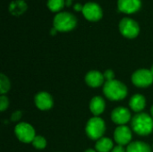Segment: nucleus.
<instances>
[{
	"mask_svg": "<svg viewBox=\"0 0 153 152\" xmlns=\"http://www.w3.org/2000/svg\"><path fill=\"white\" fill-rule=\"evenodd\" d=\"M132 129L139 135H148L153 131V118L146 113H139L132 119Z\"/></svg>",
	"mask_w": 153,
	"mask_h": 152,
	"instance_id": "1",
	"label": "nucleus"
},
{
	"mask_svg": "<svg viewBox=\"0 0 153 152\" xmlns=\"http://www.w3.org/2000/svg\"><path fill=\"white\" fill-rule=\"evenodd\" d=\"M103 92L108 99L117 101L124 99L127 96V88L124 83L114 79L105 82Z\"/></svg>",
	"mask_w": 153,
	"mask_h": 152,
	"instance_id": "2",
	"label": "nucleus"
},
{
	"mask_svg": "<svg viewBox=\"0 0 153 152\" xmlns=\"http://www.w3.org/2000/svg\"><path fill=\"white\" fill-rule=\"evenodd\" d=\"M76 24H77V20L75 16L66 12L58 13L55 16L53 21L54 28L57 31H61V32H66L74 30Z\"/></svg>",
	"mask_w": 153,
	"mask_h": 152,
	"instance_id": "3",
	"label": "nucleus"
},
{
	"mask_svg": "<svg viewBox=\"0 0 153 152\" xmlns=\"http://www.w3.org/2000/svg\"><path fill=\"white\" fill-rule=\"evenodd\" d=\"M106 131V125L103 119L99 116L91 118L85 128L86 134L91 140H100L103 137Z\"/></svg>",
	"mask_w": 153,
	"mask_h": 152,
	"instance_id": "4",
	"label": "nucleus"
},
{
	"mask_svg": "<svg viewBox=\"0 0 153 152\" xmlns=\"http://www.w3.org/2000/svg\"><path fill=\"white\" fill-rule=\"evenodd\" d=\"M120 33L127 39H134L139 35V24L131 18H124L119 22Z\"/></svg>",
	"mask_w": 153,
	"mask_h": 152,
	"instance_id": "5",
	"label": "nucleus"
},
{
	"mask_svg": "<svg viewBox=\"0 0 153 152\" xmlns=\"http://www.w3.org/2000/svg\"><path fill=\"white\" fill-rule=\"evenodd\" d=\"M14 133L17 136V138L24 143H29L32 142L34 138L36 137L35 135V130L34 128L27 124V123H19L14 129Z\"/></svg>",
	"mask_w": 153,
	"mask_h": 152,
	"instance_id": "6",
	"label": "nucleus"
},
{
	"mask_svg": "<svg viewBox=\"0 0 153 152\" xmlns=\"http://www.w3.org/2000/svg\"><path fill=\"white\" fill-rule=\"evenodd\" d=\"M133 83L139 88L149 87L153 82V74L151 70L148 69H139L135 71L132 75Z\"/></svg>",
	"mask_w": 153,
	"mask_h": 152,
	"instance_id": "7",
	"label": "nucleus"
},
{
	"mask_svg": "<svg viewBox=\"0 0 153 152\" xmlns=\"http://www.w3.org/2000/svg\"><path fill=\"white\" fill-rule=\"evenodd\" d=\"M83 16L90 22H97L102 18V9L101 7L94 2H89L83 5L82 9Z\"/></svg>",
	"mask_w": 153,
	"mask_h": 152,
	"instance_id": "8",
	"label": "nucleus"
},
{
	"mask_svg": "<svg viewBox=\"0 0 153 152\" xmlns=\"http://www.w3.org/2000/svg\"><path fill=\"white\" fill-rule=\"evenodd\" d=\"M35 101V105L36 107L39 109V110H49L50 108H52L54 101L52 99V96L46 92V91H41L39 92L34 99Z\"/></svg>",
	"mask_w": 153,
	"mask_h": 152,
	"instance_id": "9",
	"label": "nucleus"
},
{
	"mask_svg": "<svg viewBox=\"0 0 153 152\" xmlns=\"http://www.w3.org/2000/svg\"><path fill=\"white\" fill-rule=\"evenodd\" d=\"M111 119L117 125H125L131 119V113L127 108L124 107H118L112 111Z\"/></svg>",
	"mask_w": 153,
	"mask_h": 152,
	"instance_id": "10",
	"label": "nucleus"
},
{
	"mask_svg": "<svg viewBox=\"0 0 153 152\" xmlns=\"http://www.w3.org/2000/svg\"><path fill=\"white\" fill-rule=\"evenodd\" d=\"M114 138L118 145H126L132 140V132L126 125H119L114 133Z\"/></svg>",
	"mask_w": 153,
	"mask_h": 152,
	"instance_id": "11",
	"label": "nucleus"
},
{
	"mask_svg": "<svg viewBox=\"0 0 153 152\" xmlns=\"http://www.w3.org/2000/svg\"><path fill=\"white\" fill-rule=\"evenodd\" d=\"M142 6L141 0H118L117 8L120 12L125 13H134L140 10Z\"/></svg>",
	"mask_w": 153,
	"mask_h": 152,
	"instance_id": "12",
	"label": "nucleus"
},
{
	"mask_svg": "<svg viewBox=\"0 0 153 152\" xmlns=\"http://www.w3.org/2000/svg\"><path fill=\"white\" fill-rule=\"evenodd\" d=\"M104 75L99 71H90L85 76L86 83L91 88H98L104 82Z\"/></svg>",
	"mask_w": 153,
	"mask_h": 152,
	"instance_id": "13",
	"label": "nucleus"
},
{
	"mask_svg": "<svg viewBox=\"0 0 153 152\" xmlns=\"http://www.w3.org/2000/svg\"><path fill=\"white\" fill-rule=\"evenodd\" d=\"M105 107L106 103L101 97L97 96L91 99L90 103V109L95 116H98L100 114H102L105 110Z\"/></svg>",
	"mask_w": 153,
	"mask_h": 152,
	"instance_id": "14",
	"label": "nucleus"
},
{
	"mask_svg": "<svg viewBox=\"0 0 153 152\" xmlns=\"http://www.w3.org/2000/svg\"><path fill=\"white\" fill-rule=\"evenodd\" d=\"M129 106L132 108V110H134V112H141L144 109L145 106H146V99L145 98L141 95V94H135L134 95L129 101Z\"/></svg>",
	"mask_w": 153,
	"mask_h": 152,
	"instance_id": "15",
	"label": "nucleus"
},
{
	"mask_svg": "<svg viewBox=\"0 0 153 152\" xmlns=\"http://www.w3.org/2000/svg\"><path fill=\"white\" fill-rule=\"evenodd\" d=\"M27 10V4L23 0L13 1L9 5V11L12 14L18 16L22 14Z\"/></svg>",
	"mask_w": 153,
	"mask_h": 152,
	"instance_id": "16",
	"label": "nucleus"
},
{
	"mask_svg": "<svg viewBox=\"0 0 153 152\" xmlns=\"http://www.w3.org/2000/svg\"><path fill=\"white\" fill-rule=\"evenodd\" d=\"M96 151L99 152H109L111 151L114 148L113 142L109 138L102 137L100 140L97 141L95 144Z\"/></svg>",
	"mask_w": 153,
	"mask_h": 152,
	"instance_id": "17",
	"label": "nucleus"
},
{
	"mask_svg": "<svg viewBox=\"0 0 153 152\" xmlns=\"http://www.w3.org/2000/svg\"><path fill=\"white\" fill-rule=\"evenodd\" d=\"M126 152H152L151 147L143 142H134L128 145Z\"/></svg>",
	"mask_w": 153,
	"mask_h": 152,
	"instance_id": "18",
	"label": "nucleus"
},
{
	"mask_svg": "<svg viewBox=\"0 0 153 152\" xmlns=\"http://www.w3.org/2000/svg\"><path fill=\"white\" fill-rule=\"evenodd\" d=\"M48 7L52 12H59L65 4V0H48Z\"/></svg>",
	"mask_w": 153,
	"mask_h": 152,
	"instance_id": "19",
	"label": "nucleus"
},
{
	"mask_svg": "<svg viewBox=\"0 0 153 152\" xmlns=\"http://www.w3.org/2000/svg\"><path fill=\"white\" fill-rule=\"evenodd\" d=\"M11 87V83L9 79L4 74L1 73L0 74V92L2 95H4V93H6Z\"/></svg>",
	"mask_w": 153,
	"mask_h": 152,
	"instance_id": "20",
	"label": "nucleus"
},
{
	"mask_svg": "<svg viewBox=\"0 0 153 152\" xmlns=\"http://www.w3.org/2000/svg\"><path fill=\"white\" fill-rule=\"evenodd\" d=\"M32 145L38 150H42L47 146V141L43 136L37 135L32 142Z\"/></svg>",
	"mask_w": 153,
	"mask_h": 152,
	"instance_id": "21",
	"label": "nucleus"
},
{
	"mask_svg": "<svg viewBox=\"0 0 153 152\" xmlns=\"http://www.w3.org/2000/svg\"><path fill=\"white\" fill-rule=\"evenodd\" d=\"M8 105H9V99H8V98L5 97L4 95H2L0 97V110L2 112L4 111L8 108Z\"/></svg>",
	"mask_w": 153,
	"mask_h": 152,
	"instance_id": "22",
	"label": "nucleus"
},
{
	"mask_svg": "<svg viewBox=\"0 0 153 152\" xmlns=\"http://www.w3.org/2000/svg\"><path fill=\"white\" fill-rule=\"evenodd\" d=\"M103 75H104V78H105V80L107 82L112 81L115 78V73H114V72L112 70H107V71H105V73H103Z\"/></svg>",
	"mask_w": 153,
	"mask_h": 152,
	"instance_id": "23",
	"label": "nucleus"
},
{
	"mask_svg": "<svg viewBox=\"0 0 153 152\" xmlns=\"http://www.w3.org/2000/svg\"><path fill=\"white\" fill-rule=\"evenodd\" d=\"M21 117H22V112L21 111H16V112L13 113V115L11 116V119H12V121L16 122V121H19Z\"/></svg>",
	"mask_w": 153,
	"mask_h": 152,
	"instance_id": "24",
	"label": "nucleus"
},
{
	"mask_svg": "<svg viewBox=\"0 0 153 152\" xmlns=\"http://www.w3.org/2000/svg\"><path fill=\"white\" fill-rule=\"evenodd\" d=\"M111 152H126L125 151V149L123 148L122 145H117V146H115L113 148V150L111 151Z\"/></svg>",
	"mask_w": 153,
	"mask_h": 152,
	"instance_id": "25",
	"label": "nucleus"
},
{
	"mask_svg": "<svg viewBox=\"0 0 153 152\" xmlns=\"http://www.w3.org/2000/svg\"><path fill=\"white\" fill-rule=\"evenodd\" d=\"M74 9L75 11H81V12H82L83 5H82L81 4H74Z\"/></svg>",
	"mask_w": 153,
	"mask_h": 152,
	"instance_id": "26",
	"label": "nucleus"
},
{
	"mask_svg": "<svg viewBox=\"0 0 153 152\" xmlns=\"http://www.w3.org/2000/svg\"><path fill=\"white\" fill-rule=\"evenodd\" d=\"M50 32H51V34H52V35H55V34H56V32H57V30H56V29H55V28L53 27Z\"/></svg>",
	"mask_w": 153,
	"mask_h": 152,
	"instance_id": "27",
	"label": "nucleus"
},
{
	"mask_svg": "<svg viewBox=\"0 0 153 152\" xmlns=\"http://www.w3.org/2000/svg\"><path fill=\"white\" fill-rule=\"evenodd\" d=\"M84 152H96L94 150H92V149H89V150H86Z\"/></svg>",
	"mask_w": 153,
	"mask_h": 152,
	"instance_id": "28",
	"label": "nucleus"
},
{
	"mask_svg": "<svg viewBox=\"0 0 153 152\" xmlns=\"http://www.w3.org/2000/svg\"><path fill=\"white\" fill-rule=\"evenodd\" d=\"M151 113H152V117L153 118V106L152 107V108H151Z\"/></svg>",
	"mask_w": 153,
	"mask_h": 152,
	"instance_id": "29",
	"label": "nucleus"
},
{
	"mask_svg": "<svg viewBox=\"0 0 153 152\" xmlns=\"http://www.w3.org/2000/svg\"><path fill=\"white\" fill-rule=\"evenodd\" d=\"M151 72H152V73L153 74V65L152 66V69H151Z\"/></svg>",
	"mask_w": 153,
	"mask_h": 152,
	"instance_id": "30",
	"label": "nucleus"
},
{
	"mask_svg": "<svg viewBox=\"0 0 153 152\" xmlns=\"http://www.w3.org/2000/svg\"><path fill=\"white\" fill-rule=\"evenodd\" d=\"M71 1H73V0H71Z\"/></svg>",
	"mask_w": 153,
	"mask_h": 152,
	"instance_id": "31",
	"label": "nucleus"
}]
</instances>
